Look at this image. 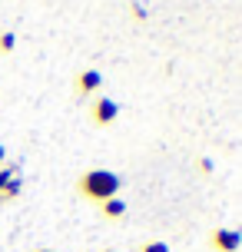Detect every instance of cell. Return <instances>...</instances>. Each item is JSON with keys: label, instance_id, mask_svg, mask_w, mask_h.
Returning a JSON list of instances; mask_svg holds the SVG:
<instances>
[{"label": "cell", "instance_id": "cell-1", "mask_svg": "<svg viewBox=\"0 0 242 252\" xmlns=\"http://www.w3.org/2000/svg\"><path fill=\"white\" fill-rule=\"evenodd\" d=\"M77 189L93 202H106L116 196V189H120V176L110 173V169H87L83 176H80Z\"/></svg>", "mask_w": 242, "mask_h": 252}, {"label": "cell", "instance_id": "cell-2", "mask_svg": "<svg viewBox=\"0 0 242 252\" xmlns=\"http://www.w3.org/2000/svg\"><path fill=\"white\" fill-rule=\"evenodd\" d=\"M239 246H242L239 229H216L212 232V249L216 252H239Z\"/></svg>", "mask_w": 242, "mask_h": 252}, {"label": "cell", "instance_id": "cell-3", "mask_svg": "<svg viewBox=\"0 0 242 252\" xmlns=\"http://www.w3.org/2000/svg\"><path fill=\"white\" fill-rule=\"evenodd\" d=\"M20 192V176H17V166H0V202L13 199Z\"/></svg>", "mask_w": 242, "mask_h": 252}, {"label": "cell", "instance_id": "cell-4", "mask_svg": "<svg viewBox=\"0 0 242 252\" xmlns=\"http://www.w3.org/2000/svg\"><path fill=\"white\" fill-rule=\"evenodd\" d=\"M116 113H120V106H116L113 100H106V96H100V100L93 103V120H96L100 126L113 123V120H116Z\"/></svg>", "mask_w": 242, "mask_h": 252}, {"label": "cell", "instance_id": "cell-5", "mask_svg": "<svg viewBox=\"0 0 242 252\" xmlns=\"http://www.w3.org/2000/svg\"><path fill=\"white\" fill-rule=\"evenodd\" d=\"M100 87H103L100 70H83V73L77 76V90H80V93H96Z\"/></svg>", "mask_w": 242, "mask_h": 252}, {"label": "cell", "instance_id": "cell-6", "mask_svg": "<svg viewBox=\"0 0 242 252\" xmlns=\"http://www.w3.org/2000/svg\"><path fill=\"white\" fill-rule=\"evenodd\" d=\"M100 209H103V216H106V219H120V216L126 213V202L123 199H106V202H100Z\"/></svg>", "mask_w": 242, "mask_h": 252}, {"label": "cell", "instance_id": "cell-7", "mask_svg": "<svg viewBox=\"0 0 242 252\" xmlns=\"http://www.w3.org/2000/svg\"><path fill=\"white\" fill-rule=\"evenodd\" d=\"M13 47H17V37H13L10 30H7V33H0V53H10Z\"/></svg>", "mask_w": 242, "mask_h": 252}, {"label": "cell", "instance_id": "cell-8", "mask_svg": "<svg viewBox=\"0 0 242 252\" xmlns=\"http://www.w3.org/2000/svg\"><path fill=\"white\" fill-rule=\"evenodd\" d=\"M140 252H169V246H166V242H146Z\"/></svg>", "mask_w": 242, "mask_h": 252}, {"label": "cell", "instance_id": "cell-9", "mask_svg": "<svg viewBox=\"0 0 242 252\" xmlns=\"http://www.w3.org/2000/svg\"><path fill=\"white\" fill-rule=\"evenodd\" d=\"M3 159H7V150H3V146H0V166H3Z\"/></svg>", "mask_w": 242, "mask_h": 252}, {"label": "cell", "instance_id": "cell-10", "mask_svg": "<svg viewBox=\"0 0 242 252\" xmlns=\"http://www.w3.org/2000/svg\"><path fill=\"white\" fill-rule=\"evenodd\" d=\"M33 252H53V249H33Z\"/></svg>", "mask_w": 242, "mask_h": 252}, {"label": "cell", "instance_id": "cell-11", "mask_svg": "<svg viewBox=\"0 0 242 252\" xmlns=\"http://www.w3.org/2000/svg\"><path fill=\"white\" fill-rule=\"evenodd\" d=\"M106 252H116V249H106Z\"/></svg>", "mask_w": 242, "mask_h": 252}]
</instances>
